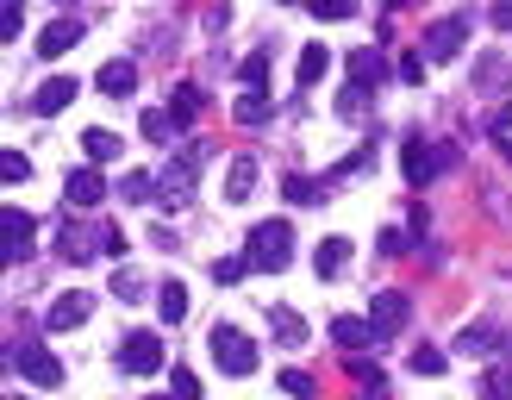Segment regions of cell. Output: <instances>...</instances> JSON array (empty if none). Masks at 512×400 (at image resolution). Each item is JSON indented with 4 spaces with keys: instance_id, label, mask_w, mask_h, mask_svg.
<instances>
[{
    "instance_id": "6da1fadb",
    "label": "cell",
    "mask_w": 512,
    "mask_h": 400,
    "mask_svg": "<svg viewBox=\"0 0 512 400\" xmlns=\"http://www.w3.org/2000/svg\"><path fill=\"white\" fill-rule=\"evenodd\" d=\"M200 169H207V144L175 150V163H163V175H157L163 207H188V200H194V182H200Z\"/></svg>"
},
{
    "instance_id": "7a4b0ae2",
    "label": "cell",
    "mask_w": 512,
    "mask_h": 400,
    "mask_svg": "<svg viewBox=\"0 0 512 400\" xmlns=\"http://www.w3.org/2000/svg\"><path fill=\"white\" fill-rule=\"evenodd\" d=\"M294 257V225L288 219H263V225H250V269H269L281 275Z\"/></svg>"
},
{
    "instance_id": "3957f363",
    "label": "cell",
    "mask_w": 512,
    "mask_h": 400,
    "mask_svg": "<svg viewBox=\"0 0 512 400\" xmlns=\"http://www.w3.org/2000/svg\"><path fill=\"white\" fill-rule=\"evenodd\" d=\"M213 363L225 369V375H256V344L238 332V325H213Z\"/></svg>"
},
{
    "instance_id": "277c9868",
    "label": "cell",
    "mask_w": 512,
    "mask_h": 400,
    "mask_svg": "<svg viewBox=\"0 0 512 400\" xmlns=\"http://www.w3.org/2000/svg\"><path fill=\"white\" fill-rule=\"evenodd\" d=\"M425 57L431 63H450V57H463L469 50V13H450V19H438V25H425Z\"/></svg>"
},
{
    "instance_id": "5b68a950",
    "label": "cell",
    "mask_w": 512,
    "mask_h": 400,
    "mask_svg": "<svg viewBox=\"0 0 512 400\" xmlns=\"http://www.w3.org/2000/svg\"><path fill=\"white\" fill-rule=\"evenodd\" d=\"M32 244H38V219L25 213V207H0V257L25 263V257H32Z\"/></svg>"
},
{
    "instance_id": "8992f818",
    "label": "cell",
    "mask_w": 512,
    "mask_h": 400,
    "mask_svg": "<svg viewBox=\"0 0 512 400\" xmlns=\"http://www.w3.org/2000/svg\"><path fill=\"white\" fill-rule=\"evenodd\" d=\"M169 357H163V338L157 332H132V338H125L119 344V369L125 375H157Z\"/></svg>"
},
{
    "instance_id": "52a82bcc",
    "label": "cell",
    "mask_w": 512,
    "mask_h": 400,
    "mask_svg": "<svg viewBox=\"0 0 512 400\" xmlns=\"http://www.w3.org/2000/svg\"><path fill=\"white\" fill-rule=\"evenodd\" d=\"M13 363H19V375L32 388H57L63 382V363L50 357V350H38V344H13Z\"/></svg>"
},
{
    "instance_id": "ba28073f",
    "label": "cell",
    "mask_w": 512,
    "mask_h": 400,
    "mask_svg": "<svg viewBox=\"0 0 512 400\" xmlns=\"http://www.w3.org/2000/svg\"><path fill=\"white\" fill-rule=\"evenodd\" d=\"M63 194H69V207H82V213H94L100 200H107V175H100V163H88V169H69V182H63Z\"/></svg>"
},
{
    "instance_id": "9c48e42d",
    "label": "cell",
    "mask_w": 512,
    "mask_h": 400,
    "mask_svg": "<svg viewBox=\"0 0 512 400\" xmlns=\"http://www.w3.org/2000/svg\"><path fill=\"white\" fill-rule=\"evenodd\" d=\"M406 313H413V307H406V294H400V288L375 294V300H369V325H375V338H394L400 325H406Z\"/></svg>"
},
{
    "instance_id": "30bf717a",
    "label": "cell",
    "mask_w": 512,
    "mask_h": 400,
    "mask_svg": "<svg viewBox=\"0 0 512 400\" xmlns=\"http://www.w3.org/2000/svg\"><path fill=\"white\" fill-rule=\"evenodd\" d=\"M88 307H94V294H82V288H69V294H57L50 300V332H75V325H88Z\"/></svg>"
},
{
    "instance_id": "8fae6325",
    "label": "cell",
    "mask_w": 512,
    "mask_h": 400,
    "mask_svg": "<svg viewBox=\"0 0 512 400\" xmlns=\"http://www.w3.org/2000/svg\"><path fill=\"white\" fill-rule=\"evenodd\" d=\"M75 94H82V82H75V75H50V82L32 94V113H38V119H57Z\"/></svg>"
},
{
    "instance_id": "7c38bea8",
    "label": "cell",
    "mask_w": 512,
    "mask_h": 400,
    "mask_svg": "<svg viewBox=\"0 0 512 400\" xmlns=\"http://www.w3.org/2000/svg\"><path fill=\"white\" fill-rule=\"evenodd\" d=\"M75 44H82V19H50L38 38V57H69Z\"/></svg>"
},
{
    "instance_id": "4fadbf2b",
    "label": "cell",
    "mask_w": 512,
    "mask_h": 400,
    "mask_svg": "<svg viewBox=\"0 0 512 400\" xmlns=\"http://www.w3.org/2000/svg\"><path fill=\"white\" fill-rule=\"evenodd\" d=\"M94 88H100V94H113V100H125V94H138V63H125V57H113L107 69L94 75Z\"/></svg>"
},
{
    "instance_id": "5bb4252c",
    "label": "cell",
    "mask_w": 512,
    "mask_h": 400,
    "mask_svg": "<svg viewBox=\"0 0 512 400\" xmlns=\"http://www.w3.org/2000/svg\"><path fill=\"white\" fill-rule=\"evenodd\" d=\"M400 169H406V182H413V188H425L431 175H438V150H431V144H419V138H413V144L400 150Z\"/></svg>"
},
{
    "instance_id": "9a60e30c",
    "label": "cell",
    "mask_w": 512,
    "mask_h": 400,
    "mask_svg": "<svg viewBox=\"0 0 512 400\" xmlns=\"http://www.w3.org/2000/svg\"><path fill=\"white\" fill-rule=\"evenodd\" d=\"M269 332H275L281 350H300V344H306V319H300L294 307H269Z\"/></svg>"
},
{
    "instance_id": "2e32d148",
    "label": "cell",
    "mask_w": 512,
    "mask_h": 400,
    "mask_svg": "<svg viewBox=\"0 0 512 400\" xmlns=\"http://www.w3.org/2000/svg\"><path fill=\"white\" fill-rule=\"evenodd\" d=\"M313 269L325 275V282H338V275L350 269V238H325V244L313 250Z\"/></svg>"
},
{
    "instance_id": "e0dca14e",
    "label": "cell",
    "mask_w": 512,
    "mask_h": 400,
    "mask_svg": "<svg viewBox=\"0 0 512 400\" xmlns=\"http://www.w3.org/2000/svg\"><path fill=\"white\" fill-rule=\"evenodd\" d=\"M250 188H256V157H250V150H238L232 169H225V200H250Z\"/></svg>"
},
{
    "instance_id": "ac0fdd59",
    "label": "cell",
    "mask_w": 512,
    "mask_h": 400,
    "mask_svg": "<svg viewBox=\"0 0 512 400\" xmlns=\"http://www.w3.org/2000/svg\"><path fill=\"white\" fill-rule=\"evenodd\" d=\"M325 69H331V50H325V44H306V50H300L294 82H300V88H319V82H325Z\"/></svg>"
},
{
    "instance_id": "d6986e66",
    "label": "cell",
    "mask_w": 512,
    "mask_h": 400,
    "mask_svg": "<svg viewBox=\"0 0 512 400\" xmlns=\"http://www.w3.org/2000/svg\"><path fill=\"white\" fill-rule=\"evenodd\" d=\"M331 344H344V350H363V344H375V325L369 319H331Z\"/></svg>"
},
{
    "instance_id": "ffe728a7",
    "label": "cell",
    "mask_w": 512,
    "mask_h": 400,
    "mask_svg": "<svg viewBox=\"0 0 512 400\" xmlns=\"http://www.w3.org/2000/svg\"><path fill=\"white\" fill-rule=\"evenodd\" d=\"M381 75H388V63H381V50H350V82H356V88H375Z\"/></svg>"
},
{
    "instance_id": "44dd1931",
    "label": "cell",
    "mask_w": 512,
    "mask_h": 400,
    "mask_svg": "<svg viewBox=\"0 0 512 400\" xmlns=\"http://www.w3.org/2000/svg\"><path fill=\"white\" fill-rule=\"evenodd\" d=\"M500 344V332L488 319H475V325H463V338H456V350H463V357H488V350Z\"/></svg>"
},
{
    "instance_id": "7402d4cb",
    "label": "cell",
    "mask_w": 512,
    "mask_h": 400,
    "mask_svg": "<svg viewBox=\"0 0 512 400\" xmlns=\"http://www.w3.org/2000/svg\"><path fill=\"white\" fill-rule=\"evenodd\" d=\"M82 150H88V163H113L125 144H119L113 132H100V125H88V132H82Z\"/></svg>"
},
{
    "instance_id": "603a6c76",
    "label": "cell",
    "mask_w": 512,
    "mask_h": 400,
    "mask_svg": "<svg viewBox=\"0 0 512 400\" xmlns=\"http://www.w3.org/2000/svg\"><path fill=\"white\" fill-rule=\"evenodd\" d=\"M157 313H163L169 325H182V319H188V288H182V282H163V288H157Z\"/></svg>"
},
{
    "instance_id": "cb8c5ba5",
    "label": "cell",
    "mask_w": 512,
    "mask_h": 400,
    "mask_svg": "<svg viewBox=\"0 0 512 400\" xmlns=\"http://www.w3.org/2000/svg\"><path fill=\"white\" fill-rule=\"evenodd\" d=\"M232 119H238V125H263V119H269V94H263V88H244L238 107H232Z\"/></svg>"
},
{
    "instance_id": "d4e9b609",
    "label": "cell",
    "mask_w": 512,
    "mask_h": 400,
    "mask_svg": "<svg viewBox=\"0 0 512 400\" xmlns=\"http://www.w3.org/2000/svg\"><path fill=\"white\" fill-rule=\"evenodd\" d=\"M475 400H512V363H494L488 375H481V388Z\"/></svg>"
},
{
    "instance_id": "484cf974",
    "label": "cell",
    "mask_w": 512,
    "mask_h": 400,
    "mask_svg": "<svg viewBox=\"0 0 512 400\" xmlns=\"http://www.w3.org/2000/svg\"><path fill=\"white\" fill-rule=\"evenodd\" d=\"M138 125H144V138H150V144H169L175 132H182V125H175V113H163V107H150Z\"/></svg>"
},
{
    "instance_id": "4316f807",
    "label": "cell",
    "mask_w": 512,
    "mask_h": 400,
    "mask_svg": "<svg viewBox=\"0 0 512 400\" xmlns=\"http://www.w3.org/2000/svg\"><path fill=\"white\" fill-rule=\"evenodd\" d=\"M169 100H175V107H169V113H175V125H194V119H200V88H194V82H182Z\"/></svg>"
},
{
    "instance_id": "83f0119b",
    "label": "cell",
    "mask_w": 512,
    "mask_h": 400,
    "mask_svg": "<svg viewBox=\"0 0 512 400\" xmlns=\"http://www.w3.org/2000/svg\"><path fill=\"white\" fill-rule=\"evenodd\" d=\"M150 194H157V175H144V169L119 175V200H150Z\"/></svg>"
},
{
    "instance_id": "f1b7e54d",
    "label": "cell",
    "mask_w": 512,
    "mask_h": 400,
    "mask_svg": "<svg viewBox=\"0 0 512 400\" xmlns=\"http://www.w3.org/2000/svg\"><path fill=\"white\" fill-rule=\"evenodd\" d=\"M281 194L300 200V207H313V200L325 194V182H313V175H288V182H281Z\"/></svg>"
},
{
    "instance_id": "f546056e",
    "label": "cell",
    "mask_w": 512,
    "mask_h": 400,
    "mask_svg": "<svg viewBox=\"0 0 512 400\" xmlns=\"http://www.w3.org/2000/svg\"><path fill=\"white\" fill-rule=\"evenodd\" d=\"M281 394H294V400H313L319 394V382L306 369H281Z\"/></svg>"
},
{
    "instance_id": "4dcf8cb0",
    "label": "cell",
    "mask_w": 512,
    "mask_h": 400,
    "mask_svg": "<svg viewBox=\"0 0 512 400\" xmlns=\"http://www.w3.org/2000/svg\"><path fill=\"white\" fill-rule=\"evenodd\" d=\"M19 25H25V0H0V38L19 44Z\"/></svg>"
},
{
    "instance_id": "1f68e13d",
    "label": "cell",
    "mask_w": 512,
    "mask_h": 400,
    "mask_svg": "<svg viewBox=\"0 0 512 400\" xmlns=\"http://www.w3.org/2000/svg\"><path fill=\"white\" fill-rule=\"evenodd\" d=\"M238 75H244V88H263V82H269V50L244 57V63H238Z\"/></svg>"
},
{
    "instance_id": "d6a6232c",
    "label": "cell",
    "mask_w": 512,
    "mask_h": 400,
    "mask_svg": "<svg viewBox=\"0 0 512 400\" xmlns=\"http://www.w3.org/2000/svg\"><path fill=\"white\" fill-rule=\"evenodd\" d=\"M0 175H7V188H25L32 182V163H25L19 150H7V157H0Z\"/></svg>"
},
{
    "instance_id": "836d02e7",
    "label": "cell",
    "mask_w": 512,
    "mask_h": 400,
    "mask_svg": "<svg viewBox=\"0 0 512 400\" xmlns=\"http://www.w3.org/2000/svg\"><path fill=\"white\" fill-rule=\"evenodd\" d=\"M169 394L175 400H200V375L194 369H169Z\"/></svg>"
},
{
    "instance_id": "e575fe53",
    "label": "cell",
    "mask_w": 512,
    "mask_h": 400,
    "mask_svg": "<svg viewBox=\"0 0 512 400\" xmlns=\"http://www.w3.org/2000/svg\"><path fill=\"white\" fill-rule=\"evenodd\" d=\"M413 375H444V350L419 344V350H413Z\"/></svg>"
},
{
    "instance_id": "d590c367",
    "label": "cell",
    "mask_w": 512,
    "mask_h": 400,
    "mask_svg": "<svg viewBox=\"0 0 512 400\" xmlns=\"http://www.w3.org/2000/svg\"><path fill=\"white\" fill-rule=\"evenodd\" d=\"M244 269H250V257H219L213 263V282H244Z\"/></svg>"
},
{
    "instance_id": "8d00e7d4",
    "label": "cell",
    "mask_w": 512,
    "mask_h": 400,
    "mask_svg": "<svg viewBox=\"0 0 512 400\" xmlns=\"http://www.w3.org/2000/svg\"><path fill=\"white\" fill-rule=\"evenodd\" d=\"M306 7H313L319 19H350V13H356V0H306Z\"/></svg>"
},
{
    "instance_id": "74e56055",
    "label": "cell",
    "mask_w": 512,
    "mask_h": 400,
    "mask_svg": "<svg viewBox=\"0 0 512 400\" xmlns=\"http://www.w3.org/2000/svg\"><path fill=\"white\" fill-rule=\"evenodd\" d=\"M425 63H431V57H419V50H406V57H400V82H425Z\"/></svg>"
},
{
    "instance_id": "f35d334b",
    "label": "cell",
    "mask_w": 512,
    "mask_h": 400,
    "mask_svg": "<svg viewBox=\"0 0 512 400\" xmlns=\"http://www.w3.org/2000/svg\"><path fill=\"white\" fill-rule=\"evenodd\" d=\"M138 288H144V282H138V275H132V269H113V294H119V300H132Z\"/></svg>"
},
{
    "instance_id": "ab89813d",
    "label": "cell",
    "mask_w": 512,
    "mask_h": 400,
    "mask_svg": "<svg viewBox=\"0 0 512 400\" xmlns=\"http://www.w3.org/2000/svg\"><path fill=\"white\" fill-rule=\"evenodd\" d=\"M375 250H381V257H400L406 238H400V232H381V238H375Z\"/></svg>"
},
{
    "instance_id": "60d3db41",
    "label": "cell",
    "mask_w": 512,
    "mask_h": 400,
    "mask_svg": "<svg viewBox=\"0 0 512 400\" xmlns=\"http://www.w3.org/2000/svg\"><path fill=\"white\" fill-rule=\"evenodd\" d=\"M356 400H394V394H388V388H381L375 375H369V382H363V394H356Z\"/></svg>"
},
{
    "instance_id": "b9f144b4",
    "label": "cell",
    "mask_w": 512,
    "mask_h": 400,
    "mask_svg": "<svg viewBox=\"0 0 512 400\" xmlns=\"http://www.w3.org/2000/svg\"><path fill=\"white\" fill-rule=\"evenodd\" d=\"M494 25H500V32H512V0H500V7H494Z\"/></svg>"
},
{
    "instance_id": "7bdbcfd3",
    "label": "cell",
    "mask_w": 512,
    "mask_h": 400,
    "mask_svg": "<svg viewBox=\"0 0 512 400\" xmlns=\"http://www.w3.org/2000/svg\"><path fill=\"white\" fill-rule=\"evenodd\" d=\"M500 150H506V163H512V138H500Z\"/></svg>"
},
{
    "instance_id": "ee69618b",
    "label": "cell",
    "mask_w": 512,
    "mask_h": 400,
    "mask_svg": "<svg viewBox=\"0 0 512 400\" xmlns=\"http://www.w3.org/2000/svg\"><path fill=\"white\" fill-rule=\"evenodd\" d=\"M388 7H413V0H388Z\"/></svg>"
},
{
    "instance_id": "f6af8a7d",
    "label": "cell",
    "mask_w": 512,
    "mask_h": 400,
    "mask_svg": "<svg viewBox=\"0 0 512 400\" xmlns=\"http://www.w3.org/2000/svg\"><path fill=\"white\" fill-rule=\"evenodd\" d=\"M288 7H300V0H288Z\"/></svg>"
},
{
    "instance_id": "bcb514c9",
    "label": "cell",
    "mask_w": 512,
    "mask_h": 400,
    "mask_svg": "<svg viewBox=\"0 0 512 400\" xmlns=\"http://www.w3.org/2000/svg\"><path fill=\"white\" fill-rule=\"evenodd\" d=\"M7 400H19V394H7Z\"/></svg>"
}]
</instances>
